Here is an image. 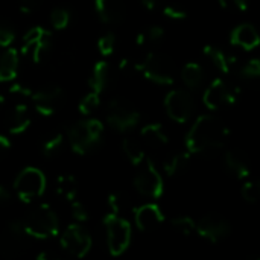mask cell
<instances>
[{
	"instance_id": "cell-1",
	"label": "cell",
	"mask_w": 260,
	"mask_h": 260,
	"mask_svg": "<svg viewBox=\"0 0 260 260\" xmlns=\"http://www.w3.org/2000/svg\"><path fill=\"white\" fill-rule=\"evenodd\" d=\"M229 126L213 114H204L195 120L186 136V148L190 154L216 151L227 143Z\"/></svg>"
},
{
	"instance_id": "cell-2",
	"label": "cell",
	"mask_w": 260,
	"mask_h": 260,
	"mask_svg": "<svg viewBox=\"0 0 260 260\" xmlns=\"http://www.w3.org/2000/svg\"><path fill=\"white\" fill-rule=\"evenodd\" d=\"M24 232L29 238L35 239H49L58 235L59 221L55 210L49 204H40L32 209L24 221L21 222Z\"/></svg>"
},
{
	"instance_id": "cell-3",
	"label": "cell",
	"mask_w": 260,
	"mask_h": 260,
	"mask_svg": "<svg viewBox=\"0 0 260 260\" xmlns=\"http://www.w3.org/2000/svg\"><path fill=\"white\" fill-rule=\"evenodd\" d=\"M104 133V123L99 119H85L73 123L67 131V139L73 152L84 155L90 152L99 142Z\"/></svg>"
},
{
	"instance_id": "cell-4",
	"label": "cell",
	"mask_w": 260,
	"mask_h": 260,
	"mask_svg": "<svg viewBox=\"0 0 260 260\" xmlns=\"http://www.w3.org/2000/svg\"><path fill=\"white\" fill-rule=\"evenodd\" d=\"M104 229L107 233V247L111 256H122L131 244V224L119 215L107 213L104 216Z\"/></svg>"
},
{
	"instance_id": "cell-5",
	"label": "cell",
	"mask_w": 260,
	"mask_h": 260,
	"mask_svg": "<svg viewBox=\"0 0 260 260\" xmlns=\"http://www.w3.org/2000/svg\"><path fill=\"white\" fill-rule=\"evenodd\" d=\"M136 69L149 81L158 84V85H171L174 82V72L175 67L172 61L160 53H148L137 66Z\"/></svg>"
},
{
	"instance_id": "cell-6",
	"label": "cell",
	"mask_w": 260,
	"mask_h": 260,
	"mask_svg": "<svg viewBox=\"0 0 260 260\" xmlns=\"http://www.w3.org/2000/svg\"><path fill=\"white\" fill-rule=\"evenodd\" d=\"M46 186H47V181H46V175L43 174V171H40L38 168H32V166L24 168L14 181L15 193L23 203H30L40 198L44 193Z\"/></svg>"
},
{
	"instance_id": "cell-7",
	"label": "cell",
	"mask_w": 260,
	"mask_h": 260,
	"mask_svg": "<svg viewBox=\"0 0 260 260\" xmlns=\"http://www.w3.org/2000/svg\"><path fill=\"white\" fill-rule=\"evenodd\" d=\"M105 113H107L105 117L110 126L119 133H126L133 129L134 126H137V123L140 122L139 110L133 104L122 101V99L110 101Z\"/></svg>"
},
{
	"instance_id": "cell-8",
	"label": "cell",
	"mask_w": 260,
	"mask_h": 260,
	"mask_svg": "<svg viewBox=\"0 0 260 260\" xmlns=\"http://www.w3.org/2000/svg\"><path fill=\"white\" fill-rule=\"evenodd\" d=\"M52 49V34L40 26L30 27L21 40V53L30 55L35 64H40L46 59Z\"/></svg>"
},
{
	"instance_id": "cell-9",
	"label": "cell",
	"mask_w": 260,
	"mask_h": 260,
	"mask_svg": "<svg viewBox=\"0 0 260 260\" xmlns=\"http://www.w3.org/2000/svg\"><path fill=\"white\" fill-rule=\"evenodd\" d=\"M238 99H239V88L233 87L232 84H229L221 78H216L207 87L203 96L204 105L212 111H218L224 107L233 105L238 102Z\"/></svg>"
},
{
	"instance_id": "cell-10",
	"label": "cell",
	"mask_w": 260,
	"mask_h": 260,
	"mask_svg": "<svg viewBox=\"0 0 260 260\" xmlns=\"http://www.w3.org/2000/svg\"><path fill=\"white\" fill-rule=\"evenodd\" d=\"M134 187L140 195L146 198L157 200L161 197L165 190L163 178L152 161H146V163L143 161L140 165V169L134 177Z\"/></svg>"
},
{
	"instance_id": "cell-11",
	"label": "cell",
	"mask_w": 260,
	"mask_h": 260,
	"mask_svg": "<svg viewBox=\"0 0 260 260\" xmlns=\"http://www.w3.org/2000/svg\"><path fill=\"white\" fill-rule=\"evenodd\" d=\"M61 247L73 257L82 259L91 250V236L79 224H70L61 235Z\"/></svg>"
},
{
	"instance_id": "cell-12",
	"label": "cell",
	"mask_w": 260,
	"mask_h": 260,
	"mask_svg": "<svg viewBox=\"0 0 260 260\" xmlns=\"http://www.w3.org/2000/svg\"><path fill=\"white\" fill-rule=\"evenodd\" d=\"M165 108L172 120L186 123L193 114L195 102L192 94L186 90H172L165 98Z\"/></svg>"
},
{
	"instance_id": "cell-13",
	"label": "cell",
	"mask_w": 260,
	"mask_h": 260,
	"mask_svg": "<svg viewBox=\"0 0 260 260\" xmlns=\"http://www.w3.org/2000/svg\"><path fill=\"white\" fill-rule=\"evenodd\" d=\"M29 236L21 222H9L0 233V253L6 257L21 254L27 247Z\"/></svg>"
},
{
	"instance_id": "cell-14",
	"label": "cell",
	"mask_w": 260,
	"mask_h": 260,
	"mask_svg": "<svg viewBox=\"0 0 260 260\" xmlns=\"http://www.w3.org/2000/svg\"><path fill=\"white\" fill-rule=\"evenodd\" d=\"M30 98H32L37 113L44 117H49V116L55 114L56 110L59 108L64 93H62L61 87L50 84V85H44V87L38 88L35 93H32Z\"/></svg>"
},
{
	"instance_id": "cell-15",
	"label": "cell",
	"mask_w": 260,
	"mask_h": 260,
	"mask_svg": "<svg viewBox=\"0 0 260 260\" xmlns=\"http://www.w3.org/2000/svg\"><path fill=\"white\" fill-rule=\"evenodd\" d=\"M195 232L206 241L218 244L230 235V224L218 215H207L197 222Z\"/></svg>"
},
{
	"instance_id": "cell-16",
	"label": "cell",
	"mask_w": 260,
	"mask_h": 260,
	"mask_svg": "<svg viewBox=\"0 0 260 260\" xmlns=\"http://www.w3.org/2000/svg\"><path fill=\"white\" fill-rule=\"evenodd\" d=\"M134 221L140 232H151L165 221V215L157 204L148 203L134 210Z\"/></svg>"
},
{
	"instance_id": "cell-17",
	"label": "cell",
	"mask_w": 260,
	"mask_h": 260,
	"mask_svg": "<svg viewBox=\"0 0 260 260\" xmlns=\"http://www.w3.org/2000/svg\"><path fill=\"white\" fill-rule=\"evenodd\" d=\"M230 41L233 46H238L244 50H254L259 46L260 38L257 29L253 24L242 23L232 30Z\"/></svg>"
},
{
	"instance_id": "cell-18",
	"label": "cell",
	"mask_w": 260,
	"mask_h": 260,
	"mask_svg": "<svg viewBox=\"0 0 260 260\" xmlns=\"http://www.w3.org/2000/svg\"><path fill=\"white\" fill-rule=\"evenodd\" d=\"M94 8L99 18L107 24H116L125 17V5L122 0H94Z\"/></svg>"
},
{
	"instance_id": "cell-19",
	"label": "cell",
	"mask_w": 260,
	"mask_h": 260,
	"mask_svg": "<svg viewBox=\"0 0 260 260\" xmlns=\"http://www.w3.org/2000/svg\"><path fill=\"white\" fill-rule=\"evenodd\" d=\"M30 125L29 108L24 104H17L6 117V128L11 134H21Z\"/></svg>"
},
{
	"instance_id": "cell-20",
	"label": "cell",
	"mask_w": 260,
	"mask_h": 260,
	"mask_svg": "<svg viewBox=\"0 0 260 260\" xmlns=\"http://www.w3.org/2000/svg\"><path fill=\"white\" fill-rule=\"evenodd\" d=\"M20 56L17 49L9 47L0 55V82L14 81L18 75Z\"/></svg>"
},
{
	"instance_id": "cell-21",
	"label": "cell",
	"mask_w": 260,
	"mask_h": 260,
	"mask_svg": "<svg viewBox=\"0 0 260 260\" xmlns=\"http://www.w3.org/2000/svg\"><path fill=\"white\" fill-rule=\"evenodd\" d=\"M203 53L204 56L215 66V69H218L221 73L224 75H229L233 69V64H235V58L227 55L224 50H221L219 47L216 46H212V44H207L204 46L203 49Z\"/></svg>"
},
{
	"instance_id": "cell-22",
	"label": "cell",
	"mask_w": 260,
	"mask_h": 260,
	"mask_svg": "<svg viewBox=\"0 0 260 260\" xmlns=\"http://www.w3.org/2000/svg\"><path fill=\"white\" fill-rule=\"evenodd\" d=\"M225 166L235 177L242 178V180L248 178L251 174L245 155L238 149H230L225 152Z\"/></svg>"
},
{
	"instance_id": "cell-23",
	"label": "cell",
	"mask_w": 260,
	"mask_h": 260,
	"mask_svg": "<svg viewBox=\"0 0 260 260\" xmlns=\"http://www.w3.org/2000/svg\"><path fill=\"white\" fill-rule=\"evenodd\" d=\"M142 139L152 148H163L169 143V137L160 123H149L142 128Z\"/></svg>"
},
{
	"instance_id": "cell-24",
	"label": "cell",
	"mask_w": 260,
	"mask_h": 260,
	"mask_svg": "<svg viewBox=\"0 0 260 260\" xmlns=\"http://www.w3.org/2000/svg\"><path fill=\"white\" fill-rule=\"evenodd\" d=\"M110 82V64L107 61H98L91 70L88 85L93 91L102 93Z\"/></svg>"
},
{
	"instance_id": "cell-25",
	"label": "cell",
	"mask_w": 260,
	"mask_h": 260,
	"mask_svg": "<svg viewBox=\"0 0 260 260\" xmlns=\"http://www.w3.org/2000/svg\"><path fill=\"white\" fill-rule=\"evenodd\" d=\"M204 78H206L204 69L198 62H187L181 70V79L184 85H187L192 90L201 87V84L204 82Z\"/></svg>"
},
{
	"instance_id": "cell-26",
	"label": "cell",
	"mask_w": 260,
	"mask_h": 260,
	"mask_svg": "<svg viewBox=\"0 0 260 260\" xmlns=\"http://www.w3.org/2000/svg\"><path fill=\"white\" fill-rule=\"evenodd\" d=\"M190 155H192V154H190L189 151H187V152H177V154L171 155V157L165 161V165H163V169H165L166 175L175 177V175L184 172V171L187 169L189 163H190Z\"/></svg>"
},
{
	"instance_id": "cell-27",
	"label": "cell",
	"mask_w": 260,
	"mask_h": 260,
	"mask_svg": "<svg viewBox=\"0 0 260 260\" xmlns=\"http://www.w3.org/2000/svg\"><path fill=\"white\" fill-rule=\"evenodd\" d=\"M55 190L62 200L73 201L78 195V180L73 175H59L55 183Z\"/></svg>"
},
{
	"instance_id": "cell-28",
	"label": "cell",
	"mask_w": 260,
	"mask_h": 260,
	"mask_svg": "<svg viewBox=\"0 0 260 260\" xmlns=\"http://www.w3.org/2000/svg\"><path fill=\"white\" fill-rule=\"evenodd\" d=\"M122 149H123V154L126 155V158L134 166H140L145 161V151H143L142 145L137 140H134V139H125L122 142Z\"/></svg>"
},
{
	"instance_id": "cell-29",
	"label": "cell",
	"mask_w": 260,
	"mask_h": 260,
	"mask_svg": "<svg viewBox=\"0 0 260 260\" xmlns=\"http://www.w3.org/2000/svg\"><path fill=\"white\" fill-rule=\"evenodd\" d=\"M108 207L111 213L122 216L123 213L131 210V200L123 192H113L108 195Z\"/></svg>"
},
{
	"instance_id": "cell-30",
	"label": "cell",
	"mask_w": 260,
	"mask_h": 260,
	"mask_svg": "<svg viewBox=\"0 0 260 260\" xmlns=\"http://www.w3.org/2000/svg\"><path fill=\"white\" fill-rule=\"evenodd\" d=\"M64 149V136L61 133L58 134H53L50 137H47L44 142H43V146H41V152L44 157L47 158H55L58 157Z\"/></svg>"
},
{
	"instance_id": "cell-31",
	"label": "cell",
	"mask_w": 260,
	"mask_h": 260,
	"mask_svg": "<svg viewBox=\"0 0 260 260\" xmlns=\"http://www.w3.org/2000/svg\"><path fill=\"white\" fill-rule=\"evenodd\" d=\"M163 38H165V29H163L161 26H151V27L142 30V32L137 35L136 41H137V44H140V46H142V44H157V43H160Z\"/></svg>"
},
{
	"instance_id": "cell-32",
	"label": "cell",
	"mask_w": 260,
	"mask_h": 260,
	"mask_svg": "<svg viewBox=\"0 0 260 260\" xmlns=\"http://www.w3.org/2000/svg\"><path fill=\"white\" fill-rule=\"evenodd\" d=\"M99 94L101 93H98V91H90V93H87L81 99V102H79V111H81V114L90 116V114H93L99 108V105H101V96Z\"/></svg>"
},
{
	"instance_id": "cell-33",
	"label": "cell",
	"mask_w": 260,
	"mask_h": 260,
	"mask_svg": "<svg viewBox=\"0 0 260 260\" xmlns=\"http://www.w3.org/2000/svg\"><path fill=\"white\" fill-rule=\"evenodd\" d=\"M70 21V12L66 8H55L50 14V23L55 29L61 30L69 26Z\"/></svg>"
},
{
	"instance_id": "cell-34",
	"label": "cell",
	"mask_w": 260,
	"mask_h": 260,
	"mask_svg": "<svg viewBox=\"0 0 260 260\" xmlns=\"http://www.w3.org/2000/svg\"><path fill=\"white\" fill-rule=\"evenodd\" d=\"M116 49V35L113 32L104 34L98 40V50L102 56H110Z\"/></svg>"
},
{
	"instance_id": "cell-35",
	"label": "cell",
	"mask_w": 260,
	"mask_h": 260,
	"mask_svg": "<svg viewBox=\"0 0 260 260\" xmlns=\"http://www.w3.org/2000/svg\"><path fill=\"white\" fill-rule=\"evenodd\" d=\"M172 227L175 230H178L181 235L184 236H190L193 232H195V227H197V222L189 218V216H178L175 219H172Z\"/></svg>"
},
{
	"instance_id": "cell-36",
	"label": "cell",
	"mask_w": 260,
	"mask_h": 260,
	"mask_svg": "<svg viewBox=\"0 0 260 260\" xmlns=\"http://www.w3.org/2000/svg\"><path fill=\"white\" fill-rule=\"evenodd\" d=\"M163 14L171 20H184L187 17V9L180 3H171L163 8Z\"/></svg>"
},
{
	"instance_id": "cell-37",
	"label": "cell",
	"mask_w": 260,
	"mask_h": 260,
	"mask_svg": "<svg viewBox=\"0 0 260 260\" xmlns=\"http://www.w3.org/2000/svg\"><path fill=\"white\" fill-rule=\"evenodd\" d=\"M241 193H242V197H244V200H245L247 203L256 204V203L259 201V195H260L259 186H257L254 181H247V183L242 186Z\"/></svg>"
},
{
	"instance_id": "cell-38",
	"label": "cell",
	"mask_w": 260,
	"mask_h": 260,
	"mask_svg": "<svg viewBox=\"0 0 260 260\" xmlns=\"http://www.w3.org/2000/svg\"><path fill=\"white\" fill-rule=\"evenodd\" d=\"M15 40V34L12 30V27L0 18V46L2 47H8L12 44V41Z\"/></svg>"
},
{
	"instance_id": "cell-39",
	"label": "cell",
	"mask_w": 260,
	"mask_h": 260,
	"mask_svg": "<svg viewBox=\"0 0 260 260\" xmlns=\"http://www.w3.org/2000/svg\"><path fill=\"white\" fill-rule=\"evenodd\" d=\"M241 75L244 78H248V79H254L260 76V61L257 58H253L250 59L245 66H242L241 69Z\"/></svg>"
},
{
	"instance_id": "cell-40",
	"label": "cell",
	"mask_w": 260,
	"mask_h": 260,
	"mask_svg": "<svg viewBox=\"0 0 260 260\" xmlns=\"http://www.w3.org/2000/svg\"><path fill=\"white\" fill-rule=\"evenodd\" d=\"M72 216L76 222H87L88 221V210L85 209V206L76 200L72 201Z\"/></svg>"
},
{
	"instance_id": "cell-41",
	"label": "cell",
	"mask_w": 260,
	"mask_h": 260,
	"mask_svg": "<svg viewBox=\"0 0 260 260\" xmlns=\"http://www.w3.org/2000/svg\"><path fill=\"white\" fill-rule=\"evenodd\" d=\"M219 3H221V6L225 8V9L239 11V12H244V11H247V8H248L247 0H219Z\"/></svg>"
},
{
	"instance_id": "cell-42",
	"label": "cell",
	"mask_w": 260,
	"mask_h": 260,
	"mask_svg": "<svg viewBox=\"0 0 260 260\" xmlns=\"http://www.w3.org/2000/svg\"><path fill=\"white\" fill-rule=\"evenodd\" d=\"M9 91L12 94H18L21 98H30L32 96V88L27 84H24V82H14L11 85Z\"/></svg>"
},
{
	"instance_id": "cell-43",
	"label": "cell",
	"mask_w": 260,
	"mask_h": 260,
	"mask_svg": "<svg viewBox=\"0 0 260 260\" xmlns=\"http://www.w3.org/2000/svg\"><path fill=\"white\" fill-rule=\"evenodd\" d=\"M20 2V9L24 14H30L34 11H37L41 5L43 0H18Z\"/></svg>"
},
{
	"instance_id": "cell-44",
	"label": "cell",
	"mask_w": 260,
	"mask_h": 260,
	"mask_svg": "<svg viewBox=\"0 0 260 260\" xmlns=\"http://www.w3.org/2000/svg\"><path fill=\"white\" fill-rule=\"evenodd\" d=\"M11 140L6 137V136H3V134H0V155H3V154H6L9 149H11Z\"/></svg>"
},
{
	"instance_id": "cell-45",
	"label": "cell",
	"mask_w": 260,
	"mask_h": 260,
	"mask_svg": "<svg viewBox=\"0 0 260 260\" xmlns=\"http://www.w3.org/2000/svg\"><path fill=\"white\" fill-rule=\"evenodd\" d=\"M9 200H11V195H9V192H8L5 187H2V186H0V206H5V204H8V203H9Z\"/></svg>"
},
{
	"instance_id": "cell-46",
	"label": "cell",
	"mask_w": 260,
	"mask_h": 260,
	"mask_svg": "<svg viewBox=\"0 0 260 260\" xmlns=\"http://www.w3.org/2000/svg\"><path fill=\"white\" fill-rule=\"evenodd\" d=\"M161 2H163V0H142L143 6H145L146 9H155Z\"/></svg>"
},
{
	"instance_id": "cell-47",
	"label": "cell",
	"mask_w": 260,
	"mask_h": 260,
	"mask_svg": "<svg viewBox=\"0 0 260 260\" xmlns=\"http://www.w3.org/2000/svg\"><path fill=\"white\" fill-rule=\"evenodd\" d=\"M58 256L55 254V253H52V251H43V253H40L38 254V260H53L56 259Z\"/></svg>"
},
{
	"instance_id": "cell-48",
	"label": "cell",
	"mask_w": 260,
	"mask_h": 260,
	"mask_svg": "<svg viewBox=\"0 0 260 260\" xmlns=\"http://www.w3.org/2000/svg\"><path fill=\"white\" fill-rule=\"evenodd\" d=\"M3 104H5V98H3V96L0 94V108L3 107Z\"/></svg>"
}]
</instances>
